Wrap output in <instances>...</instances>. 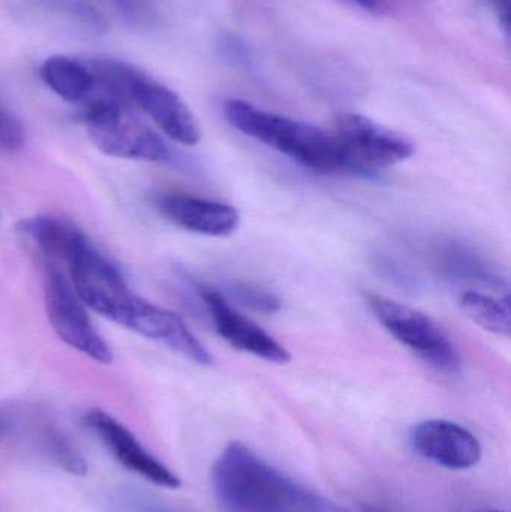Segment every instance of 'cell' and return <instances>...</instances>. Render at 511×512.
<instances>
[{
  "label": "cell",
  "mask_w": 511,
  "mask_h": 512,
  "mask_svg": "<svg viewBox=\"0 0 511 512\" xmlns=\"http://www.w3.org/2000/svg\"><path fill=\"white\" fill-rule=\"evenodd\" d=\"M212 487L224 512H348L300 486L242 442H231L212 469Z\"/></svg>",
  "instance_id": "obj_1"
},
{
  "label": "cell",
  "mask_w": 511,
  "mask_h": 512,
  "mask_svg": "<svg viewBox=\"0 0 511 512\" xmlns=\"http://www.w3.org/2000/svg\"><path fill=\"white\" fill-rule=\"evenodd\" d=\"M224 114L237 131L266 144L309 170L345 173L344 159L333 132L269 113L240 99H228Z\"/></svg>",
  "instance_id": "obj_2"
},
{
  "label": "cell",
  "mask_w": 511,
  "mask_h": 512,
  "mask_svg": "<svg viewBox=\"0 0 511 512\" xmlns=\"http://www.w3.org/2000/svg\"><path fill=\"white\" fill-rule=\"evenodd\" d=\"M87 134L105 155L114 158L167 162L171 152L165 141L114 96L92 99L84 111Z\"/></svg>",
  "instance_id": "obj_3"
},
{
  "label": "cell",
  "mask_w": 511,
  "mask_h": 512,
  "mask_svg": "<svg viewBox=\"0 0 511 512\" xmlns=\"http://www.w3.org/2000/svg\"><path fill=\"white\" fill-rule=\"evenodd\" d=\"M366 303L378 322L432 369L447 375L461 370L458 349L431 316L383 295L368 294Z\"/></svg>",
  "instance_id": "obj_4"
},
{
  "label": "cell",
  "mask_w": 511,
  "mask_h": 512,
  "mask_svg": "<svg viewBox=\"0 0 511 512\" xmlns=\"http://www.w3.org/2000/svg\"><path fill=\"white\" fill-rule=\"evenodd\" d=\"M333 135L344 159L345 173L356 176H374L377 171L407 161L416 152L410 138L360 114H341Z\"/></svg>",
  "instance_id": "obj_5"
},
{
  "label": "cell",
  "mask_w": 511,
  "mask_h": 512,
  "mask_svg": "<svg viewBox=\"0 0 511 512\" xmlns=\"http://www.w3.org/2000/svg\"><path fill=\"white\" fill-rule=\"evenodd\" d=\"M74 291L99 315L128 327L141 297L129 289L120 271L89 240L68 259Z\"/></svg>",
  "instance_id": "obj_6"
},
{
  "label": "cell",
  "mask_w": 511,
  "mask_h": 512,
  "mask_svg": "<svg viewBox=\"0 0 511 512\" xmlns=\"http://www.w3.org/2000/svg\"><path fill=\"white\" fill-rule=\"evenodd\" d=\"M45 307L51 327L66 345L98 363L110 364L113 361V352L90 321L83 301L56 267L48 268Z\"/></svg>",
  "instance_id": "obj_7"
},
{
  "label": "cell",
  "mask_w": 511,
  "mask_h": 512,
  "mask_svg": "<svg viewBox=\"0 0 511 512\" xmlns=\"http://www.w3.org/2000/svg\"><path fill=\"white\" fill-rule=\"evenodd\" d=\"M198 291L203 297L216 331L225 342L267 363H290L291 355L288 349L264 331L260 325L234 309L224 295L206 286H198Z\"/></svg>",
  "instance_id": "obj_8"
},
{
  "label": "cell",
  "mask_w": 511,
  "mask_h": 512,
  "mask_svg": "<svg viewBox=\"0 0 511 512\" xmlns=\"http://www.w3.org/2000/svg\"><path fill=\"white\" fill-rule=\"evenodd\" d=\"M410 444L423 459L452 471L479 465L483 450L479 439L449 420H426L411 430Z\"/></svg>",
  "instance_id": "obj_9"
},
{
  "label": "cell",
  "mask_w": 511,
  "mask_h": 512,
  "mask_svg": "<svg viewBox=\"0 0 511 512\" xmlns=\"http://www.w3.org/2000/svg\"><path fill=\"white\" fill-rule=\"evenodd\" d=\"M86 423L101 439L102 444L129 471L165 489H179L182 481L164 463L153 457L134 435L116 418L101 409L87 412Z\"/></svg>",
  "instance_id": "obj_10"
},
{
  "label": "cell",
  "mask_w": 511,
  "mask_h": 512,
  "mask_svg": "<svg viewBox=\"0 0 511 512\" xmlns=\"http://www.w3.org/2000/svg\"><path fill=\"white\" fill-rule=\"evenodd\" d=\"M128 102L141 108L171 140L183 146H195L200 141V126L185 101L144 72L129 89Z\"/></svg>",
  "instance_id": "obj_11"
},
{
  "label": "cell",
  "mask_w": 511,
  "mask_h": 512,
  "mask_svg": "<svg viewBox=\"0 0 511 512\" xmlns=\"http://www.w3.org/2000/svg\"><path fill=\"white\" fill-rule=\"evenodd\" d=\"M171 224L209 237H228L239 230L242 216L236 207L185 194H165L156 203Z\"/></svg>",
  "instance_id": "obj_12"
},
{
  "label": "cell",
  "mask_w": 511,
  "mask_h": 512,
  "mask_svg": "<svg viewBox=\"0 0 511 512\" xmlns=\"http://www.w3.org/2000/svg\"><path fill=\"white\" fill-rule=\"evenodd\" d=\"M129 330L165 343L168 348L201 366H212L213 357L206 346L191 333L188 325L176 313L155 306L141 298L137 310L129 321Z\"/></svg>",
  "instance_id": "obj_13"
},
{
  "label": "cell",
  "mask_w": 511,
  "mask_h": 512,
  "mask_svg": "<svg viewBox=\"0 0 511 512\" xmlns=\"http://www.w3.org/2000/svg\"><path fill=\"white\" fill-rule=\"evenodd\" d=\"M42 81L68 102H83L92 95L96 81L92 69L81 60L51 56L42 63Z\"/></svg>",
  "instance_id": "obj_14"
},
{
  "label": "cell",
  "mask_w": 511,
  "mask_h": 512,
  "mask_svg": "<svg viewBox=\"0 0 511 512\" xmlns=\"http://www.w3.org/2000/svg\"><path fill=\"white\" fill-rule=\"evenodd\" d=\"M24 233L32 237L48 258L68 261L71 255L86 242L87 237L71 222L54 216H39L24 222Z\"/></svg>",
  "instance_id": "obj_15"
},
{
  "label": "cell",
  "mask_w": 511,
  "mask_h": 512,
  "mask_svg": "<svg viewBox=\"0 0 511 512\" xmlns=\"http://www.w3.org/2000/svg\"><path fill=\"white\" fill-rule=\"evenodd\" d=\"M461 309L465 315L489 333L509 337L511 331V309L509 295L492 297L477 291H465L461 295Z\"/></svg>",
  "instance_id": "obj_16"
},
{
  "label": "cell",
  "mask_w": 511,
  "mask_h": 512,
  "mask_svg": "<svg viewBox=\"0 0 511 512\" xmlns=\"http://www.w3.org/2000/svg\"><path fill=\"white\" fill-rule=\"evenodd\" d=\"M230 297L242 306L261 313H276L282 306L278 295L251 283H233L230 286Z\"/></svg>",
  "instance_id": "obj_17"
},
{
  "label": "cell",
  "mask_w": 511,
  "mask_h": 512,
  "mask_svg": "<svg viewBox=\"0 0 511 512\" xmlns=\"http://www.w3.org/2000/svg\"><path fill=\"white\" fill-rule=\"evenodd\" d=\"M216 47H218L219 56L228 65L246 72L254 71V56L242 36L237 33H222Z\"/></svg>",
  "instance_id": "obj_18"
},
{
  "label": "cell",
  "mask_w": 511,
  "mask_h": 512,
  "mask_svg": "<svg viewBox=\"0 0 511 512\" xmlns=\"http://www.w3.org/2000/svg\"><path fill=\"white\" fill-rule=\"evenodd\" d=\"M447 267L458 274V276L468 277V279L482 280L485 283L498 282L497 277L492 271H489L479 259L474 255L458 249V251L446 252Z\"/></svg>",
  "instance_id": "obj_19"
},
{
  "label": "cell",
  "mask_w": 511,
  "mask_h": 512,
  "mask_svg": "<svg viewBox=\"0 0 511 512\" xmlns=\"http://www.w3.org/2000/svg\"><path fill=\"white\" fill-rule=\"evenodd\" d=\"M51 451L62 468L74 475H84L87 472L86 460L78 453L77 448L72 447L68 439L62 435H53L50 438Z\"/></svg>",
  "instance_id": "obj_20"
},
{
  "label": "cell",
  "mask_w": 511,
  "mask_h": 512,
  "mask_svg": "<svg viewBox=\"0 0 511 512\" xmlns=\"http://www.w3.org/2000/svg\"><path fill=\"white\" fill-rule=\"evenodd\" d=\"M24 144V131L21 123L0 105V149L15 152Z\"/></svg>",
  "instance_id": "obj_21"
},
{
  "label": "cell",
  "mask_w": 511,
  "mask_h": 512,
  "mask_svg": "<svg viewBox=\"0 0 511 512\" xmlns=\"http://www.w3.org/2000/svg\"><path fill=\"white\" fill-rule=\"evenodd\" d=\"M497 18L504 35L510 36V0H483Z\"/></svg>",
  "instance_id": "obj_22"
},
{
  "label": "cell",
  "mask_w": 511,
  "mask_h": 512,
  "mask_svg": "<svg viewBox=\"0 0 511 512\" xmlns=\"http://www.w3.org/2000/svg\"><path fill=\"white\" fill-rule=\"evenodd\" d=\"M125 502L128 504L129 510L134 512H170L165 510V508L159 507V505L146 501V499L137 498V496L128 498Z\"/></svg>",
  "instance_id": "obj_23"
},
{
  "label": "cell",
  "mask_w": 511,
  "mask_h": 512,
  "mask_svg": "<svg viewBox=\"0 0 511 512\" xmlns=\"http://www.w3.org/2000/svg\"><path fill=\"white\" fill-rule=\"evenodd\" d=\"M356 5L360 8L365 9L368 12H374V14H380L384 11V5L381 0H353Z\"/></svg>",
  "instance_id": "obj_24"
},
{
  "label": "cell",
  "mask_w": 511,
  "mask_h": 512,
  "mask_svg": "<svg viewBox=\"0 0 511 512\" xmlns=\"http://www.w3.org/2000/svg\"><path fill=\"white\" fill-rule=\"evenodd\" d=\"M362 512H384V511L378 510V508H374V507H366L365 510H363Z\"/></svg>",
  "instance_id": "obj_25"
},
{
  "label": "cell",
  "mask_w": 511,
  "mask_h": 512,
  "mask_svg": "<svg viewBox=\"0 0 511 512\" xmlns=\"http://www.w3.org/2000/svg\"><path fill=\"white\" fill-rule=\"evenodd\" d=\"M485 512H503V511H498V510H489V511H485Z\"/></svg>",
  "instance_id": "obj_26"
},
{
  "label": "cell",
  "mask_w": 511,
  "mask_h": 512,
  "mask_svg": "<svg viewBox=\"0 0 511 512\" xmlns=\"http://www.w3.org/2000/svg\"><path fill=\"white\" fill-rule=\"evenodd\" d=\"M0 432H2V430H0Z\"/></svg>",
  "instance_id": "obj_27"
}]
</instances>
